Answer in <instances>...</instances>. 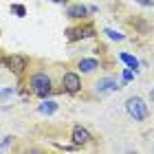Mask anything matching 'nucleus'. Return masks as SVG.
I'll list each match as a JSON object with an SVG mask.
<instances>
[{"instance_id":"2eb2a0df","label":"nucleus","mask_w":154,"mask_h":154,"mask_svg":"<svg viewBox=\"0 0 154 154\" xmlns=\"http://www.w3.org/2000/svg\"><path fill=\"white\" fill-rule=\"evenodd\" d=\"M132 75H134V71H132V68L123 71V84H125V82H130V79H132Z\"/></svg>"},{"instance_id":"ddd939ff","label":"nucleus","mask_w":154,"mask_h":154,"mask_svg":"<svg viewBox=\"0 0 154 154\" xmlns=\"http://www.w3.org/2000/svg\"><path fill=\"white\" fill-rule=\"evenodd\" d=\"M13 93H16L13 88H2V90H0V101H5V99H9V97H13Z\"/></svg>"},{"instance_id":"dca6fc26","label":"nucleus","mask_w":154,"mask_h":154,"mask_svg":"<svg viewBox=\"0 0 154 154\" xmlns=\"http://www.w3.org/2000/svg\"><path fill=\"white\" fill-rule=\"evenodd\" d=\"M134 2H139L141 7H154V0H134Z\"/></svg>"},{"instance_id":"f03ea898","label":"nucleus","mask_w":154,"mask_h":154,"mask_svg":"<svg viewBox=\"0 0 154 154\" xmlns=\"http://www.w3.org/2000/svg\"><path fill=\"white\" fill-rule=\"evenodd\" d=\"M29 86H31V90L38 97H46L48 93H51V77H48L46 73H35L31 77Z\"/></svg>"},{"instance_id":"f8f14e48","label":"nucleus","mask_w":154,"mask_h":154,"mask_svg":"<svg viewBox=\"0 0 154 154\" xmlns=\"http://www.w3.org/2000/svg\"><path fill=\"white\" fill-rule=\"evenodd\" d=\"M103 33H106L110 40H117V42H121V40L125 38L123 33H119V31H115V29H103Z\"/></svg>"},{"instance_id":"9d476101","label":"nucleus","mask_w":154,"mask_h":154,"mask_svg":"<svg viewBox=\"0 0 154 154\" xmlns=\"http://www.w3.org/2000/svg\"><path fill=\"white\" fill-rule=\"evenodd\" d=\"M99 68V62L93 60V57H86V60H79V71L82 73H93Z\"/></svg>"},{"instance_id":"a211bd4d","label":"nucleus","mask_w":154,"mask_h":154,"mask_svg":"<svg viewBox=\"0 0 154 154\" xmlns=\"http://www.w3.org/2000/svg\"><path fill=\"white\" fill-rule=\"evenodd\" d=\"M150 99H152V101H154V88H152V90H150Z\"/></svg>"},{"instance_id":"4468645a","label":"nucleus","mask_w":154,"mask_h":154,"mask_svg":"<svg viewBox=\"0 0 154 154\" xmlns=\"http://www.w3.org/2000/svg\"><path fill=\"white\" fill-rule=\"evenodd\" d=\"M11 11H13V13H18L20 18H24V16H26V9H24L22 5H11Z\"/></svg>"},{"instance_id":"6e6552de","label":"nucleus","mask_w":154,"mask_h":154,"mask_svg":"<svg viewBox=\"0 0 154 154\" xmlns=\"http://www.w3.org/2000/svg\"><path fill=\"white\" fill-rule=\"evenodd\" d=\"M57 101H53V99H44V101H42L40 103V106H38V112L40 115H46V117H51V115H55V112H57Z\"/></svg>"},{"instance_id":"423d86ee","label":"nucleus","mask_w":154,"mask_h":154,"mask_svg":"<svg viewBox=\"0 0 154 154\" xmlns=\"http://www.w3.org/2000/svg\"><path fill=\"white\" fill-rule=\"evenodd\" d=\"M68 33V40H84V38H90V35H95V29H93V26H75V29H68L66 31Z\"/></svg>"},{"instance_id":"0eeeda50","label":"nucleus","mask_w":154,"mask_h":154,"mask_svg":"<svg viewBox=\"0 0 154 154\" xmlns=\"http://www.w3.org/2000/svg\"><path fill=\"white\" fill-rule=\"evenodd\" d=\"M71 139H73L75 145H86V143H90V139H93V137H90V132H88L86 128H82V125H75Z\"/></svg>"},{"instance_id":"9b49d317","label":"nucleus","mask_w":154,"mask_h":154,"mask_svg":"<svg viewBox=\"0 0 154 154\" xmlns=\"http://www.w3.org/2000/svg\"><path fill=\"white\" fill-rule=\"evenodd\" d=\"M119 60L123 62L128 68H132L134 73H139V60L134 57V55H128V53H119Z\"/></svg>"},{"instance_id":"7ed1b4c3","label":"nucleus","mask_w":154,"mask_h":154,"mask_svg":"<svg viewBox=\"0 0 154 154\" xmlns=\"http://www.w3.org/2000/svg\"><path fill=\"white\" fill-rule=\"evenodd\" d=\"M121 86H123V82L115 79V77H101V79L95 84V90L99 95H108V93H117Z\"/></svg>"},{"instance_id":"1a4fd4ad","label":"nucleus","mask_w":154,"mask_h":154,"mask_svg":"<svg viewBox=\"0 0 154 154\" xmlns=\"http://www.w3.org/2000/svg\"><path fill=\"white\" fill-rule=\"evenodd\" d=\"M66 16L73 18V20H82V18L88 16V7H84V5H73V7H68Z\"/></svg>"},{"instance_id":"39448f33","label":"nucleus","mask_w":154,"mask_h":154,"mask_svg":"<svg viewBox=\"0 0 154 154\" xmlns=\"http://www.w3.org/2000/svg\"><path fill=\"white\" fill-rule=\"evenodd\" d=\"M26 64H29V62H26V57L24 55H9V57H5V66L7 68H11L13 73L16 75H20L26 68Z\"/></svg>"},{"instance_id":"20e7f679","label":"nucleus","mask_w":154,"mask_h":154,"mask_svg":"<svg viewBox=\"0 0 154 154\" xmlns=\"http://www.w3.org/2000/svg\"><path fill=\"white\" fill-rule=\"evenodd\" d=\"M62 86H64L66 93H77V90H82V77L77 73H64Z\"/></svg>"},{"instance_id":"f3484780","label":"nucleus","mask_w":154,"mask_h":154,"mask_svg":"<svg viewBox=\"0 0 154 154\" xmlns=\"http://www.w3.org/2000/svg\"><path fill=\"white\" fill-rule=\"evenodd\" d=\"M51 2H55V5H66L68 0H51Z\"/></svg>"},{"instance_id":"f257e3e1","label":"nucleus","mask_w":154,"mask_h":154,"mask_svg":"<svg viewBox=\"0 0 154 154\" xmlns=\"http://www.w3.org/2000/svg\"><path fill=\"white\" fill-rule=\"evenodd\" d=\"M125 110L128 115L134 119V121H145L148 119V103H145L141 97H130L125 101Z\"/></svg>"}]
</instances>
